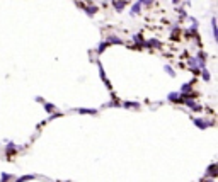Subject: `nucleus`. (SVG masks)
<instances>
[{
  "label": "nucleus",
  "mask_w": 218,
  "mask_h": 182,
  "mask_svg": "<svg viewBox=\"0 0 218 182\" xmlns=\"http://www.w3.org/2000/svg\"><path fill=\"white\" fill-rule=\"evenodd\" d=\"M113 7L116 9V12H123L126 7V0H113Z\"/></svg>",
  "instance_id": "obj_1"
},
{
  "label": "nucleus",
  "mask_w": 218,
  "mask_h": 182,
  "mask_svg": "<svg viewBox=\"0 0 218 182\" xmlns=\"http://www.w3.org/2000/svg\"><path fill=\"white\" fill-rule=\"evenodd\" d=\"M194 124H196L199 129H204L208 128V126H211L213 124V121H204V119H194Z\"/></svg>",
  "instance_id": "obj_2"
},
{
  "label": "nucleus",
  "mask_w": 218,
  "mask_h": 182,
  "mask_svg": "<svg viewBox=\"0 0 218 182\" xmlns=\"http://www.w3.org/2000/svg\"><path fill=\"white\" fill-rule=\"evenodd\" d=\"M196 63H198V67L199 68H204V65H206V54H204L203 51L196 56Z\"/></svg>",
  "instance_id": "obj_3"
},
{
  "label": "nucleus",
  "mask_w": 218,
  "mask_h": 182,
  "mask_svg": "<svg viewBox=\"0 0 218 182\" xmlns=\"http://www.w3.org/2000/svg\"><path fill=\"white\" fill-rule=\"evenodd\" d=\"M143 46H147V48H160V41H158V39L143 41Z\"/></svg>",
  "instance_id": "obj_4"
},
{
  "label": "nucleus",
  "mask_w": 218,
  "mask_h": 182,
  "mask_svg": "<svg viewBox=\"0 0 218 182\" xmlns=\"http://www.w3.org/2000/svg\"><path fill=\"white\" fill-rule=\"evenodd\" d=\"M181 97H182L181 92H170V94L167 95V99H169L170 102H181Z\"/></svg>",
  "instance_id": "obj_5"
},
{
  "label": "nucleus",
  "mask_w": 218,
  "mask_h": 182,
  "mask_svg": "<svg viewBox=\"0 0 218 182\" xmlns=\"http://www.w3.org/2000/svg\"><path fill=\"white\" fill-rule=\"evenodd\" d=\"M140 10H142V4H140V0H138L136 4H133V7H131L129 14H131V15H136V14H140Z\"/></svg>",
  "instance_id": "obj_6"
},
{
  "label": "nucleus",
  "mask_w": 218,
  "mask_h": 182,
  "mask_svg": "<svg viewBox=\"0 0 218 182\" xmlns=\"http://www.w3.org/2000/svg\"><path fill=\"white\" fill-rule=\"evenodd\" d=\"M84 10H85V14L90 17V15H94V14L97 12V7H95V5H89V7L84 5Z\"/></svg>",
  "instance_id": "obj_7"
},
{
  "label": "nucleus",
  "mask_w": 218,
  "mask_h": 182,
  "mask_svg": "<svg viewBox=\"0 0 218 182\" xmlns=\"http://www.w3.org/2000/svg\"><path fill=\"white\" fill-rule=\"evenodd\" d=\"M106 43H108V44H123V41L119 39V38H116V36H109Z\"/></svg>",
  "instance_id": "obj_8"
},
{
  "label": "nucleus",
  "mask_w": 218,
  "mask_h": 182,
  "mask_svg": "<svg viewBox=\"0 0 218 182\" xmlns=\"http://www.w3.org/2000/svg\"><path fill=\"white\" fill-rule=\"evenodd\" d=\"M191 88H193V83H184L179 92H181V94H187V92H191Z\"/></svg>",
  "instance_id": "obj_9"
},
{
  "label": "nucleus",
  "mask_w": 218,
  "mask_h": 182,
  "mask_svg": "<svg viewBox=\"0 0 218 182\" xmlns=\"http://www.w3.org/2000/svg\"><path fill=\"white\" fill-rule=\"evenodd\" d=\"M211 34H213V39L217 41V20L211 19Z\"/></svg>",
  "instance_id": "obj_10"
},
{
  "label": "nucleus",
  "mask_w": 218,
  "mask_h": 182,
  "mask_svg": "<svg viewBox=\"0 0 218 182\" xmlns=\"http://www.w3.org/2000/svg\"><path fill=\"white\" fill-rule=\"evenodd\" d=\"M78 112H80V114H95L97 111H95V109H78Z\"/></svg>",
  "instance_id": "obj_11"
},
{
  "label": "nucleus",
  "mask_w": 218,
  "mask_h": 182,
  "mask_svg": "<svg viewBox=\"0 0 218 182\" xmlns=\"http://www.w3.org/2000/svg\"><path fill=\"white\" fill-rule=\"evenodd\" d=\"M164 70H165V72L170 75V77H176V72L172 70V67H170V65H165V67H164Z\"/></svg>",
  "instance_id": "obj_12"
},
{
  "label": "nucleus",
  "mask_w": 218,
  "mask_h": 182,
  "mask_svg": "<svg viewBox=\"0 0 218 182\" xmlns=\"http://www.w3.org/2000/svg\"><path fill=\"white\" fill-rule=\"evenodd\" d=\"M206 174H208V175H217V165H211L210 169H208V172H206Z\"/></svg>",
  "instance_id": "obj_13"
},
{
  "label": "nucleus",
  "mask_w": 218,
  "mask_h": 182,
  "mask_svg": "<svg viewBox=\"0 0 218 182\" xmlns=\"http://www.w3.org/2000/svg\"><path fill=\"white\" fill-rule=\"evenodd\" d=\"M34 175H24V177H19L15 182H26V181H33Z\"/></svg>",
  "instance_id": "obj_14"
},
{
  "label": "nucleus",
  "mask_w": 218,
  "mask_h": 182,
  "mask_svg": "<svg viewBox=\"0 0 218 182\" xmlns=\"http://www.w3.org/2000/svg\"><path fill=\"white\" fill-rule=\"evenodd\" d=\"M108 46H109V44L106 43V41H104V43H101V44H99V48H97V53H102V51H104Z\"/></svg>",
  "instance_id": "obj_15"
},
{
  "label": "nucleus",
  "mask_w": 218,
  "mask_h": 182,
  "mask_svg": "<svg viewBox=\"0 0 218 182\" xmlns=\"http://www.w3.org/2000/svg\"><path fill=\"white\" fill-rule=\"evenodd\" d=\"M133 39H135V43H138V46H143V39H142V34H136L135 38H133Z\"/></svg>",
  "instance_id": "obj_16"
},
{
  "label": "nucleus",
  "mask_w": 218,
  "mask_h": 182,
  "mask_svg": "<svg viewBox=\"0 0 218 182\" xmlns=\"http://www.w3.org/2000/svg\"><path fill=\"white\" fill-rule=\"evenodd\" d=\"M201 75H203V78H204V80H206V82H208V80H210V78H211L210 72H208L206 68H203V73H201Z\"/></svg>",
  "instance_id": "obj_17"
},
{
  "label": "nucleus",
  "mask_w": 218,
  "mask_h": 182,
  "mask_svg": "<svg viewBox=\"0 0 218 182\" xmlns=\"http://www.w3.org/2000/svg\"><path fill=\"white\" fill-rule=\"evenodd\" d=\"M44 104V109H46L48 112H51V111H54V106L53 104H48V102H43Z\"/></svg>",
  "instance_id": "obj_18"
},
{
  "label": "nucleus",
  "mask_w": 218,
  "mask_h": 182,
  "mask_svg": "<svg viewBox=\"0 0 218 182\" xmlns=\"http://www.w3.org/2000/svg\"><path fill=\"white\" fill-rule=\"evenodd\" d=\"M121 106H124V107H136V109H138V104H136V102H124V104H121Z\"/></svg>",
  "instance_id": "obj_19"
},
{
  "label": "nucleus",
  "mask_w": 218,
  "mask_h": 182,
  "mask_svg": "<svg viewBox=\"0 0 218 182\" xmlns=\"http://www.w3.org/2000/svg\"><path fill=\"white\" fill-rule=\"evenodd\" d=\"M7 153H9V155H12V153H15V146H14L12 143H9V148H7Z\"/></svg>",
  "instance_id": "obj_20"
},
{
  "label": "nucleus",
  "mask_w": 218,
  "mask_h": 182,
  "mask_svg": "<svg viewBox=\"0 0 218 182\" xmlns=\"http://www.w3.org/2000/svg\"><path fill=\"white\" fill-rule=\"evenodd\" d=\"M155 0H140V4H145V5H150V4H153Z\"/></svg>",
  "instance_id": "obj_21"
},
{
  "label": "nucleus",
  "mask_w": 218,
  "mask_h": 182,
  "mask_svg": "<svg viewBox=\"0 0 218 182\" xmlns=\"http://www.w3.org/2000/svg\"><path fill=\"white\" fill-rule=\"evenodd\" d=\"M7 179H10L9 174H2V182H7Z\"/></svg>",
  "instance_id": "obj_22"
},
{
  "label": "nucleus",
  "mask_w": 218,
  "mask_h": 182,
  "mask_svg": "<svg viewBox=\"0 0 218 182\" xmlns=\"http://www.w3.org/2000/svg\"><path fill=\"white\" fill-rule=\"evenodd\" d=\"M177 2H181V0H172V4H177Z\"/></svg>",
  "instance_id": "obj_23"
}]
</instances>
